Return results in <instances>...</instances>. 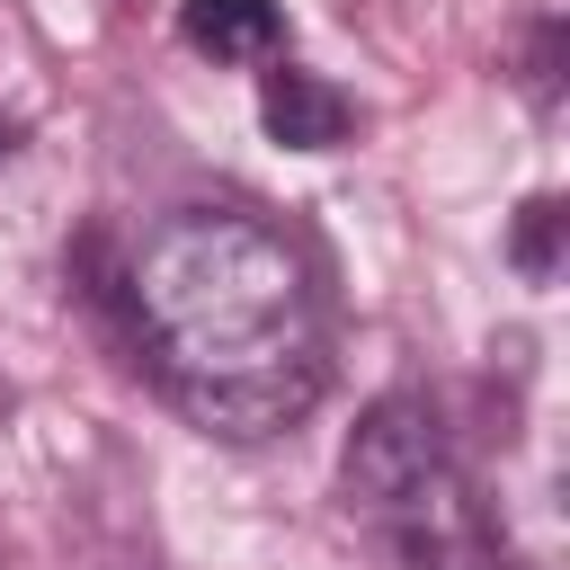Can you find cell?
Instances as JSON below:
<instances>
[{"label":"cell","mask_w":570,"mask_h":570,"mask_svg":"<svg viewBox=\"0 0 570 570\" xmlns=\"http://www.w3.org/2000/svg\"><path fill=\"white\" fill-rule=\"evenodd\" d=\"M125 303H134L151 383L205 436L258 445V436L294 428L330 383L312 267L258 214H232V205L169 214L134 249Z\"/></svg>","instance_id":"obj_1"},{"label":"cell","mask_w":570,"mask_h":570,"mask_svg":"<svg viewBox=\"0 0 570 570\" xmlns=\"http://www.w3.org/2000/svg\"><path fill=\"white\" fill-rule=\"evenodd\" d=\"M0 151H9V125H0Z\"/></svg>","instance_id":"obj_6"},{"label":"cell","mask_w":570,"mask_h":570,"mask_svg":"<svg viewBox=\"0 0 570 570\" xmlns=\"http://www.w3.org/2000/svg\"><path fill=\"white\" fill-rule=\"evenodd\" d=\"M561 196H525L517 205V232H508V258H517V276L525 285H552L561 276Z\"/></svg>","instance_id":"obj_5"},{"label":"cell","mask_w":570,"mask_h":570,"mask_svg":"<svg viewBox=\"0 0 570 570\" xmlns=\"http://www.w3.org/2000/svg\"><path fill=\"white\" fill-rule=\"evenodd\" d=\"M258 125L285 142V151H338L356 134V98L303 62H267L258 71Z\"/></svg>","instance_id":"obj_3"},{"label":"cell","mask_w":570,"mask_h":570,"mask_svg":"<svg viewBox=\"0 0 570 570\" xmlns=\"http://www.w3.org/2000/svg\"><path fill=\"white\" fill-rule=\"evenodd\" d=\"M178 36L205 62H285V9L276 0H187Z\"/></svg>","instance_id":"obj_4"},{"label":"cell","mask_w":570,"mask_h":570,"mask_svg":"<svg viewBox=\"0 0 570 570\" xmlns=\"http://www.w3.org/2000/svg\"><path fill=\"white\" fill-rule=\"evenodd\" d=\"M338 490H347V517L401 570H490L499 561L490 517H481L436 410L410 401V392H392L356 419V436L338 454Z\"/></svg>","instance_id":"obj_2"}]
</instances>
